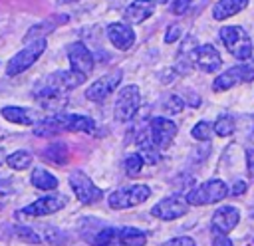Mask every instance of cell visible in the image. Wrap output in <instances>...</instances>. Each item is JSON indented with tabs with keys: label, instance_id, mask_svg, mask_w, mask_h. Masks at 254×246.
<instances>
[{
	"label": "cell",
	"instance_id": "cell-12",
	"mask_svg": "<svg viewBox=\"0 0 254 246\" xmlns=\"http://www.w3.org/2000/svg\"><path fill=\"white\" fill-rule=\"evenodd\" d=\"M65 204H67V196H64V194H48V196H42V198L34 200L28 206H24L22 212L28 214V216H46V214L62 210Z\"/></svg>",
	"mask_w": 254,
	"mask_h": 246
},
{
	"label": "cell",
	"instance_id": "cell-4",
	"mask_svg": "<svg viewBox=\"0 0 254 246\" xmlns=\"http://www.w3.org/2000/svg\"><path fill=\"white\" fill-rule=\"evenodd\" d=\"M149 196H151V188L147 184H131V186H125V188L111 192L107 202L111 208L123 210V208H133V206L145 202Z\"/></svg>",
	"mask_w": 254,
	"mask_h": 246
},
{
	"label": "cell",
	"instance_id": "cell-3",
	"mask_svg": "<svg viewBox=\"0 0 254 246\" xmlns=\"http://www.w3.org/2000/svg\"><path fill=\"white\" fill-rule=\"evenodd\" d=\"M220 40L224 48L236 58V60H250L252 56V40L240 26H224L220 28Z\"/></svg>",
	"mask_w": 254,
	"mask_h": 246
},
{
	"label": "cell",
	"instance_id": "cell-34",
	"mask_svg": "<svg viewBox=\"0 0 254 246\" xmlns=\"http://www.w3.org/2000/svg\"><path fill=\"white\" fill-rule=\"evenodd\" d=\"M181 36H183V30H181V26L173 24V26L167 30V34H165V42H167V44H173V42H177Z\"/></svg>",
	"mask_w": 254,
	"mask_h": 246
},
{
	"label": "cell",
	"instance_id": "cell-31",
	"mask_svg": "<svg viewBox=\"0 0 254 246\" xmlns=\"http://www.w3.org/2000/svg\"><path fill=\"white\" fill-rule=\"evenodd\" d=\"M183 107H185V99H181L179 95H171L165 103V109L169 113H179V111H183Z\"/></svg>",
	"mask_w": 254,
	"mask_h": 246
},
{
	"label": "cell",
	"instance_id": "cell-14",
	"mask_svg": "<svg viewBox=\"0 0 254 246\" xmlns=\"http://www.w3.org/2000/svg\"><path fill=\"white\" fill-rule=\"evenodd\" d=\"M192 62H194V65H198L202 71H208V73L220 69V65H222V58L212 44L196 46V50L192 54Z\"/></svg>",
	"mask_w": 254,
	"mask_h": 246
},
{
	"label": "cell",
	"instance_id": "cell-25",
	"mask_svg": "<svg viewBox=\"0 0 254 246\" xmlns=\"http://www.w3.org/2000/svg\"><path fill=\"white\" fill-rule=\"evenodd\" d=\"M44 157L48 161H52L54 165H65L67 159H69V151H67V147L64 143H52V145L46 147Z\"/></svg>",
	"mask_w": 254,
	"mask_h": 246
},
{
	"label": "cell",
	"instance_id": "cell-32",
	"mask_svg": "<svg viewBox=\"0 0 254 246\" xmlns=\"http://www.w3.org/2000/svg\"><path fill=\"white\" fill-rule=\"evenodd\" d=\"M189 8H190V0H175L171 4V12L177 14V16H183Z\"/></svg>",
	"mask_w": 254,
	"mask_h": 246
},
{
	"label": "cell",
	"instance_id": "cell-29",
	"mask_svg": "<svg viewBox=\"0 0 254 246\" xmlns=\"http://www.w3.org/2000/svg\"><path fill=\"white\" fill-rule=\"evenodd\" d=\"M143 165H145L143 157H141L139 153H133V155H129V157L125 159V173H127L129 177H137V175L141 173Z\"/></svg>",
	"mask_w": 254,
	"mask_h": 246
},
{
	"label": "cell",
	"instance_id": "cell-21",
	"mask_svg": "<svg viewBox=\"0 0 254 246\" xmlns=\"http://www.w3.org/2000/svg\"><path fill=\"white\" fill-rule=\"evenodd\" d=\"M248 6V0H218L212 8V18L214 20H226L238 12H242Z\"/></svg>",
	"mask_w": 254,
	"mask_h": 246
},
{
	"label": "cell",
	"instance_id": "cell-7",
	"mask_svg": "<svg viewBox=\"0 0 254 246\" xmlns=\"http://www.w3.org/2000/svg\"><path fill=\"white\" fill-rule=\"evenodd\" d=\"M189 202H187V196L183 194H169L165 198H161L153 208H151V214L159 220H177L181 216L187 214L189 210Z\"/></svg>",
	"mask_w": 254,
	"mask_h": 246
},
{
	"label": "cell",
	"instance_id": "cell-38",
	"mask_svg": "<svg viewBox=\"0 0 254 246\" xmlns=\"http://www.w3.org/2000/svg\"><path fill=\"white\" fill-rule=\"evenodd\" d=\"M6 159H8V155H6V153H4V149L0 147V165H4V163H6Z\"/></svg>",
	"mask_w": 254,
	"mask_h": 246
},
{
	"label": "cell",
	"instance_id": "cell-6",
	"mask_svg": "<svg viewBox=\"0 0 254 246\" xmlns=\"http://www.w3.org/2000/svg\"><path fill=\"white\" fill-rule=\"evenodd\" d=\"M254 79V65L252 63H238L222 71L214 81H212V91H226L238 83H246Z\"/></svg>",
	"mask_w": 254,
	"mask_h": 246
},
{
	"label": "cell",
	"instance_id": "cell-22",
	"mask_svg": "<svg viewBox=\"0 0 254 246\" xmlns=\"http://www.w3.org/2000/svg\"><path fill=\"white\" fill-rule=\"evenodd\" d=\"M137 145H139V155L143 157V161H145L147 165H157V163L161 161V151L155 147V143H153L149 131L141 133V137L137 139Z\"/></svg>",
	"mask_w": 254,
	"mask_h": 246
},
{
	"label": "cell",
	"instance_id": "cell-24",
	"mask_svg": "<svg viewBox=\"0 0 254 246\" xmlns=\"http://www.w3.org/2000/svg\"><path fill=\"white\" fill-rule=\"evenodd\" d=\"M30 181H32V184H34L36 188H40V190H52V188L58 186V179H56L50 171H46V169H42V167H36V169L32 171Z\"/></svg>",
	"mask_w": 254,
	"mask_h": 246
},
{
	"label": "cell",
	"instance_id": "cell-20",
	"mask_svg": "<svg viewBox=\"0 0 254 246\" xmlns=\"http://www.w3.org/2000/svg\"><path fill=\"white\" fill-rule=\"evenodd\" d=\"M2 117H4L6 121L18 123V125H34V123H38V121L42 119L36 109H30V107H16V105L2 107Z\"/></svg>",
	"mask_w": 254,
	"mask_h": 246
},
{
	"label": "cell",
	"instance_id": "cell-26",
	"mask_svg": "<svg viewBox=\"0 0 254 246\" xmlns=\"http://www.w3.org/2000/svg\"><path fill=\"white\" fill-rule=\"evenodd\" d=\"M6 163L14 171H24V169H28L32 165V153L30 151H16V153L8 155Z\"/></svg>",
	"mask_w": 254,
	"mask_h": 246
},
{
	"label": "cell",
	"instance_id": "cell-15",
	"mask_svg": "<svg viewBox=\"0 0 254 246\" xmlns=\"http://www.w3.org/2000/svg\"><path fill=\"white\" fill-rule=\"evenodd\" d=\"M83 81H85V75H81V73H77V71H73L69 67V69H62V71H56V73L48 75L44 83L54 87V89H58V91H62V93H65L67 89H73Z\"/></svg>",
	"mask_w": 254,
	"mask_h": 246
},
{
	"label": "cell",
	"instance_id": "cell-23",
	"mask_svg": "<svg viewBox=\"0 0 254 246\" xmlns=\"http://www.w3.org/2000/svg\"><path fill=\"white\" fill-rule=\"evenodd\" d=\"M117 242L125 244V246H145L147 234L133 226H121V228H117Z\"/></svg>",
	"mask_w": 254,
	"mask_h": 246
},
{
	"label": "cell",
	"instance_id": "cell-11",
	"mask_svg": "<svg viewBox=\"0 0 254 246\" xmlns=\"http://www.w3.org/2000/svg\"><path fill=\"white\" fill-rule=\"evenodd\" d=\"M149 135H151L155 147L159 151H163L173 143V139L177 135V125L167 117H153L149 121Z\"/></svg>",
	"mask_w": 254,
	"mask_h": 246
},
{
	"label": "cell",
	"instance_id": "cell-33",
	"mask_svg": "<svg viewBox=\"0 0 254 246\" xmlns=\"http://www.w3.org/2000/svg\"><path fill=\"white\" fill-rule=\"evenodd\" d=\"M212 246H232V240L226 234L212 228Z\"/></svg>",
	"mask_w": 254,
	"mask_h": 246
},
{
	"label": "cell",
	"instance_id": "cell-1",
	"mask_svg": "<svg viewBox=\"0 0 254 246\" xmlns=\"http://www.w3.org/2000/svg\"><path fill=\"white\" fill-rule=\"evenodd\" d=\"M95 129V123L87 115H77V113H54L48 117H42L34 129L38 137L54 135L58 131H73V133H91Z\"/></svg>",
	"mask_w": 254,
	"mask_h": 246
},
{
	"label": "cell",
	"instance_id": "cell-10",
	"mask_svg": "<svg viewBox=\"0 0 254 246\" xmlns=\"http://www.w3.org/2000/svg\"><path fill=\"white\" fill-rule=\"evenodd\" d=\"M121 77H123V71H121V69H113V71H109L107 75L95 79V81L87 87L85 97L91 99V101H103V99H107V97L119 87Z\"/></svg>",
	"mask_w": 254,
	"mask_h": 246
},
{
	"label": "cell",
	"instance_id": "cell-27",
	"mask_svg": "<svg viewBox=\"0 0 254 246\" xmlns=\"http://www.w3.org/2000/svg\"><path fill=\"white\" fill-rule=\"evenodd\" d=\"M214 133L220 135V137H228L234 133V119L228 117V115H220L214 123Z\"/></svg>",
	"mask_w": 254,
	"mask_h": 246
},
{
	"label": "cell",
	"instance_id": "cell-2",
	"mask_svg": "<svg viewBox=\"0 0 254 246\" xmlns=\"http://www.w3.org/2000/svg\"><path fill=\"white\" fill-rule=\"evenodd\" d=\"M187 202L190 206H204V204H214L220 202L222 198L228 196V186L224 181L220 179H210L202 184H198L196 188L189 190L187 194Z\"/></svg>",
	"mask_w": 254,
	"mask_h": 246
},
{
	"label": "cell",
	"instance_id": "cell-40",
	"mask_svg": "<svg viewBox=\"0 0 254 246\" xmlns=\"http://www.w3.org/2000/svg\"><path fill=\"white\" fill-rule=\"evenodd\" d=\"M111 246H125V244H119V242H117V244H111Z\"/></svg>",
	"mask_w": 254,
	"mask_h": 246
},
{
	"label": "cell",
	"instance_id": "cell-36",
	"mask_svg": "<svg viewBox=\"0 0 254 246\" xmlns=\"http://www.w3.org/2000/svg\"><path fill=\"white\" fill-rule=\"evenodd\" d=\"M14 192V184L10 181V177H0V194H12Z\"/></svg>",
	"mask_w": 254,
	"mask_h": 246
},
{
	"label": "cell",
	"instance_id": "cell-19",
	"mask_svg": "<svg viewBox=\"0 0 254 246\" xmlns=\"http://www.w3.org/2000/svg\"><path fill=\"white\" fill-rule=\"evenodd\" d=\"M153 12H155V2H153V0H133V2L125 8L123 18H125V22H129V24H141V22L147 20Z\"/></svg>",
	"mask_w": 254,
	"mask_h": 246
},
{
	"label": "cell",
	"instance_id": "cell-5",
	"mask_svg": "<svg viewBox=\"0 0 254 246\" xmlns=\"http://www.w3.org/2000/svg\"><path fill=\"white\" fill-rule=\"evenodd\" d=\"M44 50H46V40L30 42L28 46H24V48L8 62L6 73H8V75H18V73L26 71L28 67H32V65L36 63V60L44 54Z\"/></svg>",
	"mask_w": 254,
	"mask_h": 246
},
{
	"label": "cell",
	"instance_id": "cell-8",
	"mask_svg": "<svg viewBox=\"0 0 254 246\" xmlns=\"http://www.w3.org/2000/svg\"><path fill=\"white\" fill-rule=\"evenodd\" d=\"M141 93L137 85H125L119 89L117 101H115V119L117 121H131L139 109Z\"/></svg>",
	"mask_w": 254,
	"mask_h": 246
},
{
	"label": "cell",
	"instance_id": "cell-35",
	"mask_svg": "<svg viewBox=\"0 0 254 246\" xmlns=\"http://www.w3.org/2000/svg\"><path fill=\"white\" fill-rule=\"evenodd\" d=\"M165 246H194V240L189 236H177V238L169 240Z\"/></svg>",
	"mask_w": 254,
	"mask_h": 246
},
{
	"label": "cell",
	"instance_id": "cell-13",
	"mask_svg": "<svg viewBox=\"0 0 254 246\" xmlns=\"http://www.w3.org/2000/svg\"><path fill=\"white\" fill-rule=\"evenodd\" d=\"M67 60H69V65L73 71L81 73V75H89L91 69H93V56L91 52L87 50L85 44L81 42H75L69 46V52H67Z\"/></svg>",
	"mask_w": 254,
	"mask_h": 246
},
{
	"label": "cell",
	"instance_id": "cell-37",
	"mask_svg": "<svg viewBox=\"0 0 254 246\" xmlns=\"http://www.w3.org/2000/svg\"><path fill=\"white\" fill-rule=\"evenodd\" d=\"M244 190H246V183H244V181H238V183H236V184L232 186V190H230V192L238 196V194H242Z\"/></svg>",
	"mask_w": 254,
	"mask_h": 246
},
{
	"label": "cell",
	"instance_id": "cell-28",
	"mask_svg": "<svg viewBox=\"0 0 254 246\" xmlns=\"http://www.w3.org/2000/svg\"><path fill=\"white\" fill-rule=\"evenodd\" d=\"M212 133H214V125L208 123V121H198L192 127V137L198 139V141H210Z\"/></svg>",
	"mask_w": 254,
	"mask_h": 246
},
{
	"label": "cell",
	"instance_id": "cell-18",
	"mask_svg": "<svg viewBox=\"0 0 254 246\" xmlns=\"http://www.w3.org/2000/svg\"><path fill=\"white\" fill-rule=\"evenodd\" d=\"M238 220H240L238 208H234V206H222L212 216V228L218 230V232H222V234H228L238 224Z\"/></svg>",
	"mask_w": 254,
	"mask_h": 246
},
{
	"label": "cell",
	"instance_id": "cell-17",
	"mask_svg": "<svg viewBox=\"0 0 254 246\" xmlns=\"http://www.w3.org/2000/svg\"><path fill=\"white\" fill-rule=\"evenodd\" d=\"M65 22H67V16H65V14H56V16H50V18L42 20L40 24H36V26H32V28L28 30V34H26L28 44H30V42H36V40H46V36H48L50 32H54L58 26H62V24H65Z\"/></svg>",
	"mask_w": 254,
	"mask_h": 246
},
{
	"label": "cell",
	"instance_id": "cell-39",
	"mask_svg": "<svg viewBox=\"0 0 254 246\" xmlns=\"http://www.w3.org/2000/svg\"><path fill=\"white\" fill-rule=\"evenodd\" d=\"M67 2H77V0H60V4H67Z\"/></svg>",
	"mask_w": 254,
	"mask_h": 246
},
{
	"label": "cell",
	"instance_id": "cell-16",
	"mask_svg": "<svg viewBox=\"0 0 254 246\" xmlns=\"http://www.w3.org/2000/svg\"><path fill=\"white\" fill-rule=\"evenodd\" d=\"M107 38L117 50H129L135 44V32L127 24H121V22L107 26Z\"/></svg>",
	"mask_w": 254,
	"mask_h": 246
},
{
	"label": "cell",
	"instance_id": "cell-9",
	"mask_svg": "<svg viewBox=\"0 0 254 246\" xmlns=\"http://www.w3.org/2000/svg\"><path fill=\"white\" fill-rule=\"evenodd\" d=\"M69 186H71L75 198L79 202H83V204H93L103 196L101 188H97L93 184V181L83 171H73L69 175Z\"/></svg>",
	"mask_w": 254,
	"mask_h": 246
},
{
	"label": "cell",
	"instance_id": "cell-30",
	"mask_svg": "<svg viewBox=\"0 0 254 246\" xmlns=\"http://www.w3.org/2000/svg\"><path fill=\"white\" fill-rule=\"evenodd\" d=\"M16 236H18L20 240L28 242V244H40V242H42L40 234L34 232L30 226H16Z\"/></svg>",
	"mask_w": 254,
	"mask_h": 246
}]
</instances>
